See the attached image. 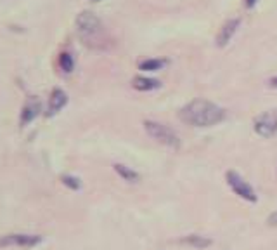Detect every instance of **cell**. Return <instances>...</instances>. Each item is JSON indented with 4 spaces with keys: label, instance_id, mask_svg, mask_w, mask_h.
I'll return each mask as SVG.
<instances>
[{
    "label": "cell",
    "instance_id": "6da1fadb",
    "mask_svg": "<svg viewBox=\"0 0 277 250\" xmlns=\"http://www.w3.org/2000/svg\"><path fill=\"white\" fill-rule=\"evenodd\" d=\"M178 116L192 127H213L225 118V111L208 99H194L180 108Z\"/></svg>",
    "mask_w": 277,
    "mask_h": 250
},
{
    "label": "cell",
    "instance_id": "7a4b0ae2",
    "mask_svg": "<svg viewBox=\"0 0 277 250\" xmlns=\"http://www.w3.org/2000/svg\"><path fill=\"white\" fill-rule=\"evenodd\" d=\"M76 30H78V35L82 38V42L87 47L106 49L107 44H109L104 24L90 11H83L76 16Z\"/></svg>",
    "mask_w": 277,
    "mask_h": 250
},
{
    "label": "cell",
    "instance_id": "3957f363",
    "mask_svg": "<svg viewBox=\"0 0 277 250\" xmlns=\"http://www.w3.org/2000/svg\"><path fill=\"white\" fill-rule=\"evenodd\" d=\"M144 129L151 137L158 141L159 144H165L168 148H178L180 146V139H178L177 132L172 131L168 125L159 122H153V120H146L144 122Z\"/></svg>",
    "mask_w": 277,
    "mask_h": 250
},
{
    "label": "cell",
    "instance_id": "277c9868",
    "mask_svg": "<svg viewBox=\"0 0 277 250\" xmlns=\"http://www.w3.org/2000/svg\"><path fill=\"white\" fill-rule=\"evenodd\" d=\"M44 242V236L30 233H12L0 236V249L5 247H21V249H32Z\"/></svg>",
    "mask_w": 277,
    "mask_h": 250
},
{
    "label": "cell",
    "instance_id": "5b68a950",
    "mask_svg": "<svg viewBox=\"0 0 277 250\" xmlns=\"http://www.w3.org/2000/svg\"><path fill=\"white\" fill-rule=\"evenodd\" d=\"M225 179H227V184L230 186V190L238 194L239 198L246 200V202H249V203H255L258 200L255 190L246 183L244 179H242L238 172H234V171L225 172Z\"/></svg>",
    "mask_w": 277,
    "mask_h": 250
},
{
    "label": "cell",
    "instance_id": "8992f818",
    "mask_svg": "<svg viewBox=\"0 0 277 250\" xmlns=\"http://www.w3.org/2000/svg\"><path fill=\"white\" fill-rule=\"evenodd\" d=\"M253 129L258 135L261 137H272L277 134V111L270 110L261 113L255 118L253 122Z\"/></svg>",
    "mask_w": 277,
    "mask_h": 250
},
{
    "label": "cell",
    "instance_id": "52a82bcc",
    "mask_svg": "<svg viewBox=\"0 0 277 250\" xmlns=\"http://www.w3.org/2000/svg\"><path fill=\"white\" fill-rule=\"evenodd\" d=\"M40 111H42V103L38 101V97H35V96L28 97L23 110H21V118H19L21 127H26L28 123H32L40 115Z\"/></svg>",
    "mask_w": 277,
    "mask_h": 250
},
{
    "label": "cell",
    "instance_id": "ba28073f",
    "mask_svg": "<svg viewBox=\"0 0 277 250\" xmlns=\"http://www.w3.org/2000/svg\"><path fill=\"white\" fill-rule=\"evenodd\" d=\"M66 103H68L66 92H64L63 89H54L51 97H49V106H47V113H45V115L47 116L57 115V113L66 106Z\"/></svg>",
    "mask_w": 277,
    "mask_h": 250
},
{
    "label": "cell",
    "instance_id": "9c48e42d",
    "mask_svg": "<svg viewBox=\"0 0 277 250\" xmlns=\"http://www.w3.org/2000/svg\"><path fill=\"white\" fill-rule=\"evenodd\" d=\"M239 23H241L239 19H229L225 24H224V26H222L220 33L217 35V45H218V47H225L230 40H232L234 33H236V30H238V26H239Z\"/></svg>",
    "mask_w": 277,
    "mask_h": 250
},
{
    "label": "cell",
    "instance_id": "30bf717a",
    "mask_svg": "<svg viewBox=\"0 0 277 250\" xmlns=\"http://www.w3.org/2000/svg\"><path fill=\"white\" fill-rule=\"evenodd\" d=\"M132 87L140 92L156 91V89L161 87V82L156 78H147V77H135V78L132 80Z\"/></svg>",
    "mask_w": 277,
    "mask_h": 250
},
{
    "label": "cell",
    "instance_id": "8fae6325",
    "mask_svg": "<svg viewBox=\"0 0 277 250\" xmlns=\"http://www.w3.org/2000/svg\"><path fill=\"white\" fill-rule=\"evenodd\" d=\"M180 243L187 247H192V249H208L211 245V240L208 236H201V234H187L180 238Z\"/></svg>",
    "mask_w": 277,
    "mask_h": 250
},
{
    "label": "cell",
    "instance_id": "7c38bea8",
    "mask_svg": "<svg viewBox=\"0 0 277 250\" xmlns=\"http://www.w3.org/2000/svg\"><path fill=\"white\" fill-rule=\"evenodd\" d=\"M113 169H115V172L120 175V177L123 179V181H127V183H138L140 181V175L137 174V172L132 169V167H127L123 165V163H115L113 165Z\"/></svg>",
    "mask_w": 277,
    "mask_h": 250
},
{
    "label": "cell",
    "instance_id": "4fadbf2b",
    "mask_svg": "<svg viewBox=\"0 0 277 250\" xmlns=\"http://www.w3.org/2000/svg\"><path fill=\"white\" fill-rule=\"evenodd\" d=\"M166 64V59H146L138 64L142 72H158Z\"/></svg>",
    "mask_w": 277,
    "mask_h": 250
},
{
    "label": "cell",
    "instance_id": "5bb4252c",
    "mask_svg": "<svg viewBox=\"0 0 277 250\" xmlns=\"http://www.w3.org/2000/svg\"><path fill=\"white\" fill-rule=\"evenodd\" d=\"M59 68L64 73H71L73 68H75V61H73V56L69 52H61L59 54Z\"/></svg>",
    "mask_w": 277,
    "mask_h": 250
},
{
    "label": "cell",
    "instance_id": "9a60e30c",
    "mask_svg": "<svg viewBox=\"0 0 277 250\" xmlns=\"http://www.w3.org/2000/svg\"><path fill=\"white\" fill-rule=\"evenodd\" d=\"M61 183H63L68 190H71V191H80V190H82V181H80L78 177H75V175H69V174L61 175Z\"/></svg>",
    "mask_w": 277,
    "mask_h": 250
},
{
    "label": "cell",
    "instance_id": "2e32d148",
    "mask_svg": "<svg viewBox=\"0 0 277 250\" xmlns=\"http://www.w3.org/2000/svg\"><path fill=\"white\" fill-rule=\"evenodd\" d=\"M267 222H269V226H277V211L267 217Z\"/></svg>",
    "mask_w": 277,
    "mask_h": 250
},
{
    "label": "cell",
    "instance_id": "e0dca14e",
    "mask_svg": "<svg viewBox=\"0 0 277 250\" xmlns=\"http://www.w3.org/2000/svg\"><path fill=\"white\" fill-rule=\"evenodd\" d=\"M269 85H270V87H274V89H277V77H272V78L269 80Z\"/></svg>",
    "mask_w": 277,
    "mask_h": 250
},
{
    "label": "cell",
    "instance_id": "ac0fdd59",
    "mask_svg": "<svg viewBox=\"0 0 277 250\" xmlns=\"http://www.w3.org/2000/svg\"><path fill=\"white\" fill-rule=\"evenodd\" d=\"M255 2H257V0H246V5H248V7H253Z\"/></svg>",
    "mask_w": 277,
    "mask_h": 250
},
{
    "label": "cell",
    "instance_id": "d6986e66",
    "mask_svg": "<svg viewBox=\"0 0 277 250\" xmlns=\"http://www.w3.org/2000/svg\"><path fill=\"white\" fill-rule=\"evenodd\" d=\"M90 2H101V0H90Z\"/></svg>",
    "mask_w": 277,
    "mask_h": 250
}]
</instances>
